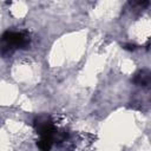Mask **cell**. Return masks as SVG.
Returning a JSON list of instances; mask_svg holds the SVG:
<instances>
[{
  "instance_id": "cell-1",
  "label": "cell",
  "mask_w": 151,
  "mask_h": 151,
  "mask_svg": "<svg viewBox=\"0 0 151 151\" xmlns=\"http://www.w3.org/2000/svg\"><path fill=\"white\" fill-rule=\"evenodd\" d=\"M1 41L5 45V48H18V47H24L29 42V38L24 34V33H18V32H6Z\"/></svg>"
},
{
  "instance_id": "cell-2",
  "label": "cell",
  "mask_w": 151,
  "mask_h": 151,
  "mask_svg": "<svg viewBox=\"0 0 151 151\" xmlns=\"http://www.w3.org/2000/svg\"><path fill=\"white\" fill-rule=\"evenodd\" d=\"M52 137L53 136H40V140L38 143L41 150H48L52 146Z\"/></svg>"
},
{
  "instance_id": "cell-3",
  "label": "cell",
  "mask_w": 151,
  "mask_h": 151,
  "mask_svg": "<svg viewBox=\"0 0 151 151\" xmlns=\"http://www.w3.org/2000/svg\"><path fill=\"white\" fill-rule=\"evenodd\" d=\"M150 81V76L147 72H140L139 74L136 76L134 78V83L138 84V85H142V86H145L147 85Z\"/></svg>"
},
{
  "instance_id": "cell-4",
  "label": "cell",
  "mask_w": 151,
  "mask_h": 151,
  "mask_svg": "<svg viewBox=\"0 0 151 151\" xmlns=\"http://www.w3.org/2000/svg\"><path fill=\"white\" fill-rule=\"evenodd\" d=\"M125 48H126V50H130V51H131V50H134V48H136V46H134V45H131V44H130V45H125Z\"/></svg>"
},
{
  "instance_id": "cell-5",
  "label": "cell",
  "mask_w": 151,
  "mask_h": 151,
  "mask_svg": "<svg viewBox=\"0 0 151 151\" xmlns=\"http://www.w3.org/2000/svg\"><path fill=\"white\" fill-rule=\"evenodd\" d=\"M139 4H140L142 6H146V5L149 4V0H139Z\"/></svg>"
}]
</instances>
